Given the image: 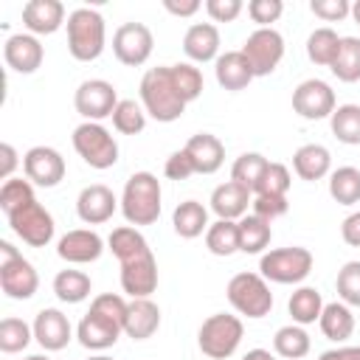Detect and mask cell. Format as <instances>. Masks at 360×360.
<instances>
[{
	"mask_svg": "<svg viewBox=\"0 0 360 360\" xmlns=\"http://www.w3.org/2000/svg\"><path fill=\"white\" fill-rule=\"evenodd\" d=\"M34 338V326H28L22 318H3L0 321V349L6 354L22 352Z\"/></svg>",
	"mask_w": 360,
	"mask_h": 360,
	"instance_id": "7bdbcfd3",
	"label": "cell"
},
{
	"mask_svg": "<svg viewBox=\"0 0 360 360\" xmlns=\"http://www.w3.org/2000/svg\"><path fill=\"white\" fill-rule=\"evenodd\" d=\"M0 177L3 180H11L14 177V169H17V149L11 146V143H0Z\"/></svg>",
	"mask_w": 360,
	"mask_h": 360,
	"instance_id": "11a10c76",
	"label": "cell"
},
{
	"mask_svg": "<svg viewBox=\"0 0 360 360\" xmlns=\"http://www.w3.org/2000/svg\"><path fill=\"white\" fill-rule=\"evenodd\" d=\"M340 51V37L332 31V28H315L307 39V56L315 62V65H323V68H332L335 56Z\"/></svg>",
	"mask_w": 360,
	"mask_h": 360,
	"instance_id": "ab89813d",
	"label": "cell"
},
{
	"mask_svg": "<svg viewBox=\"0 0 360 360\" xmlns=\"http://www.w3.org/2000/svg\"><path fill=\"white\" fill-rule=\"evenodd\" d=\"M239 250L242 253H262L270 245V222L256 217V214H245L239 222Z\"/></svg>",
	"mask_w": 360,
	"mask_h": 360,
	"instance_id": "1f68e13d",
	"label": "cell"
},
{
	"mask_svg": "<svg viewBox=\"0 0 360 360\" xmlns=\"http://www.w3.org/2000/svg\"><path fill=\"white\" fill-rule=\"evenodd\" d=\"M309 335L304 332V326H298V323H287V326H281L276 335H273V349H276V354L278 357H284V360H301L307 352H309Z\"/></svg>",
	"mask_w": 360,
	"mask_h": 360,
	"instance_id": "d6a6232c",
	"label": "cell"
},
{
	"mask_svg": "<svg viewBox=\"0 0 360 360\" xmlns=\"http://www.w3.org/2000/svg\"><path fill=\"white\" fill-rule=\"evenodd\" d=\"M174 233L183 239H197L202 231H208V211L197 200H183L172 214Z\"/></svg>",
	"mask_w": 360,
	"mask_h": 360,
	"instance_id": "f1b7e54d",
	"label": "cell"
},
{
	"mask_svg": "<svg viewBox=\"0 0 360 360\" xmlns=\"http://www.w3.org/2000/svg\"><path fill=\"white\" fill-rule=\"evenodd\" d=\"M25 360H51V357H48V354H28Z\"/></svg>",
	"mask_w": 360,
	"mask_h": 360,
	"instance_id": "6125c7cd",
	"label": "cell"
},
{
	"mask_svg": "<svg viewBox=\"0 0 360 360\" xmlns=\"http://www.w3.org/2000/svg\"><path fill=\"white\" fill-rule=\"evenodd\" d=\"M65 22V6L59 0H28L22 6V25L37 37L56 34Z\"/></svg>",
	"mask_w": 360,
	"mask_h": 360,
	"instance_id": "44dd1931",
	"label": "cell"
},
{
	"mask_svg": "<svg viewBox=\"0 0 360 360\" xmlns=\"http://www.w3.org/2000/svg\"><path fill=\"white\" fill-rule=\"evenodd\" d=\"M141 104L160 124L177 121L186 112V101L174 90L169 68H149L143 73V79H141Z\"/></svg>",
	"mask_w": 360,
	"mask_h": 360,
	"instance_id": "7a4b0ae2",
	"label": "cell"
},
{
	"mask_svg": "<svg viewBox=\"0 0 360 360\" xmlns=\"http://www.w3.org/2000/svg\"><path fill=\"white\" fill-rule=\"evenodd\" d=\"M90 276L82 270H59L53 278V292L65 304H82L90 295Z\"/></svg>",
	"mask_w": 360,
	"mask_h": 360,
	"instance_id": "8d00e7d4",
	"label": "cell"
},
{
	"mask_svg": "<svg viewBox=\"0 0 360 360\" xmlns=\"http://www.w3.org/2000/svg\"><path fill=\"white\" fill-rule=\"evenodd\" d=\"M160 326V309L152 298H132L127 304V315H124V332L132 340H146L158 332Z\"/></svg>",
	"mask_w": 360,
	"mask_h": 360,
	"instance_id": "cb8c5ba5",
	"label": "cell"
},
{
	"mask_svg": "<svg viewBox=\"0 0 360 360\" xmlns=\"http://www.w3.org/2000/svg\"><path fill=\"white\" fill-rule=\"evenodd\" d=\"M121 214L129 225H152L160 217V180L152 172H135L124 183Z\"/></svg>",
	"mask_w": 360,
	"mask_h": 360,
	"instance_id": "6da1fadb",
	"label": "cell"
},
{
	"mask_svg": "<svg viewBox=\"0 0 360 360\" xmlns=\"http://www.w3.org/2000/svg\"><path fill=\"white\" fill-rule=\"evenodd\" d=\"M250 205H253V214L267 219V222H273L276 217H284L287 208H290L287 197H273V194H256Z\"/></svg>",
	"mask_w": 360,
	"mask_h": 360,
	"instance_id": "681fc988",
	"label": "cell"
},
{
	"mask_svg": "<svg viewBox=\"0 0 360 360\" xmlns=\"http://www.w3.org/2000/svg\"><path fill=\"white\" fill-rule=\"evenodd\" d=\"M205 11L214 22H233L242 14V0H208Z\"/></svg>",
	"mask_w": 360,
	"mask_h": 360,
	"instance_id": "f5cc1de1",
	"label": "cell"
},
{
	"mask_svg": "<svg viewBox=\"0 0 360 360\" xmlns=\"http://www.w3.org/2000/svg\"><path fill=\"white\" fill-rule=\"evenodd\" d=\"M214 73H217L219 87L233 90V93H236V90H245V87L256 79L242 51H225L222 56H217V62H214Z\"/></svg>",
	"mask_w": 360,
	"mask_h": 360,
	"instance_id": "d4e9b609",
	"label": "cell"
},
{
	"mask_svg": "<svg viewBox=\"0 0 360 360\" xmlns=\"http://www.w3.org/2000/svg\"><path fill=\"white\" fill-rule=\"evenodd\" d=\"M3 59L17 73H34L42 65L45 51L34 34H11L3 45Z\"/></svg>",
	"mask_w": 360,
	"mask_h": 360,
	"instance_id": "d6986e66",
	"label": "cell"
},
{
	"mask_svg": "<svg viewBox=\"0 0 360 360\" xmlns=\"http://www.w3.org/2000/svg\"><path fill=\"white\" fill-rule=\"evenodd\" d=\"M183 149L188 152V158H191L197 174H214V172L222 166V160H225V146H222V141H219L217 135H211V132H197V135H191Z\"/></svg>",
	"mask_w": 360,
	"mask_h": 360,
	"instance_id": "7402d4cb",
	"label": "cell"
},
{
	"mask_svg": "<svg viewBox=\"0 0 360 360\" xmlns=\"http://www.w3.org/2000/svg\"><path fill=\"white\" fill-rule=\"evenodd\" d=\"M290 183H292V177H290V169L284 163H267V169H264V174H262V180H259V186H256L253 194L287 197Z\"/></svg>",
	"mask_w": 360,
	"mask_h": 360,
	"instance_id": "f6af8a7d",
	"label": "cell"
},
{
	"mask_svg": "<svg viewBox=\"0 0 360 360\" xmlns=\"http://www.w3.org/2000/svg\"><path fill=\"white\" fill-rule=\"evenodd\" d=\"M292 169H295V174H298L301 180L315 183V180H321V177L329 174V169H332V155H329V149L321 146V143H304V146H298L295 155H292Z\"/></svg>",
	"mask_w": 360,
	"mask_h": 360,
	"instance_id": "4316f807",
	"label": "cell"
},
{
	"mask_svg": "<svg viewBox=\"0 0 360 360\" xmlns=\"http://www.w3.org/2000/svg\"><path fill=\"white\" fill-rule=\"evenodd\" d=\"M242 360H276V357H273L267 349H250V352H248Z\"/></svg>",
	"mask_w": 360,
	"mask_h": 360,
	"instance_id": "91938a15",
	"label": "cell"
},
{
	"mask_svg": "<svg viewBox=\"0 0 360 360\" xmlns=\"http://www.w3.org/2000/svg\"><path fill=\"white\" fill-rule=\"evenodd\" d=\"M68 51L79 62H93L104 51V17L96 8H73L68 14Z\"/></svg>",
	"mask_w": 360,
	"mask_h": 360,
	"instance_id": "3957f363",
	"label": "cell"
},
{
	"mask_svg": "<svg viewBox=\"0 0 360 360\" xmlns=\"http://www.w3.org/2000/svg\"><path fill=\"white\" fill-rule=\"evenodd\" d=\"M335 107V90L323 79H307L292 90V110L307 121L329 118Z\"/></svg>",
	"mask_w": 360,
	"mask_h": 360,
	"instance_id": "7c38bea8",
	"label": "cell"
},
{
	"mask_svg": "<svg viewBox=\"0 0 360 360\" xmlns=\"http://www.w3.org/2000/svg\"><path fill=\"white\" fill-rule=\"evenodd\" d=\"M318 360H360V346H340V349H329V352H323Z\"/></svg>",
	"mask_w": 360,
	"mask_h": 360,
	"instance_id": "6f0895ef",
	"label": "cell"
},
{
	"mask_svg": "<svg viewBox=\"0 0 360 360\" xmlns=\"http://www.w3.org/2000/svg\"><path fill=\"white\" fill-rule=\"evenodd\" d=\"M73 149L90 169H110L118 160V143L98 121H84L73 129Z\"/></svg>",
	"mask_w": 360,
	"mask_h": 360,
	"instance_id": "8992f818",
	"label": "cell"
},
{
	"mask_svg": "<svg viewBox=\"0 0 360 360\" xmlns=\"http://www.w3.org/2000/svg\"><path fill=\"white\" fill-rule=\"evenodd\" d=\"M287 309L292 315V323L298 326H307V323H315L323 312V298L315 287H298L290 301H287Z\"/></svg>",
	"mask_w": 360,
	"mask_h": 360,
	"instance_id": "4dcf8cb0",
	"label": "cell"
},
{
	"mask_svg": "<svg viewBox=\"0 0 360 360\" xmlns=\"http://www.w3.org/2000/svg\"><path fill=\"white\" fill-rule=\"evenodd\" d=\"M329 194L338 205H354L360 202V169L340 166L329 174Z\"/></svg>",
	"mask_w": 360,
	"mask_h": 360,
	"instance_id": "836d02e7",
	"label": "cell"
},
{
	"mask_svg": "<svg viewBox=\"0 0 360 360\" xmlns=\"http://www.w3.org/2000/svg\"><path fill=\"white\" fill-rule=\"evenodd\" d=\"M338 295L349 307H360V262H346L338 270Z\"/></svg>",
	"mask_w": 360,
	"mask_h": 360,
	"instance_id": "bcb514c9",
	"label": "cell"
},
{
	"mask_svg": "<svg viewBox=\"0 0 360 360\" xmlns=\"http://www.w3.org/2000/svg\"><path fill=\"white\" fill-rule=\"evenodd\" d=\"M183 51L191 62H211L219 53V31L211 22H194L183 37Z\"/></svg>",
	"mask_w": 360,
	"mask_h": 360,
	"instance_id": "484cf974",
	"label": "cell"
},
{
	"mask_svg": "<svg viewBox=\"0 0 360 360\" xmlns=\"http://www.w3.org/2000/svg\"><path fill=\"white\" fill-rule=\"evenodd\" d=\"M56 253L70 264H87L104 253V239L90 228H76L56 242Z\"/></svg>",
	"mask_w": 360,
	"mask_h": 360,
	"instance_id": "9a60e30c",
	"label": "cell"
},
{
	"mask_svg": "<svg viewBox=\"0 0 360 360\" xmlns=\"http://www.w3.org/2000/svg\"><path fill=\"white\" fill-rule=\"evenodd\" d=\"M228 301L239 315L264 318L273 309V292L262 273H236L228 281Z\"/></svg>",
	"mask_w": 360,
	"mask_h": 360,
	"instance_id": "5b68a950",
	"label": "cell"
},
{
	"mask_svg": "<svg viewBox=\"0 0 360 360\" xmlns=\"http://www.w3.org/2000/svg\"><path fill=\"white\" fill-rule=\"evenodd\" d=\"M22 169L25 180L42 188H53L65 180V158L51 146H31L22 155Z\"/></svg>",
	"mask_w": 360,
	"mask_h": 360,
	"instance_id": "4fadbf2b",
	"label": "cell"
},
{
	"mask_svg": "<svg viewBox=\"0 0 360 360\" xmlns=\"http://www.w3.org/2000/svg\"><path fill=\"white\" fill-rule=\"evenodd\" d=\"M73 338V329H70V321L65 312L48 307V309H39L37 318H34V340L45 349V352H59L70 343Z\"/></svg>",
	"mask_w": 360,
	"mask_h": 360,
	"instance_id": "2e32d148",
	"label": "cell"
},
{
	"mask_svg": "<svg viewBox=\"0 0 360 360\" xmlns=\"http://www.w3.org/2000/svg\"><path fill=\"white\" fill-rule=\"evenodd\" d=\"M169 76H172V84H174L177 96L186 104L194 101V98H200V93H202V73H200V68H194L188 62L169 65Z\"/></svg>",
	"mask_w": 360,
	"mask_h": 360,
	"instance_id": "60d3db41",
	"label": "cell"
},
{
	"mask_svg": "<svg viewBox=\"0 0 360 360\" xmlns=\"http://www.w3.org/2000/svg\"><path fill=\"white\" fill-rule=\"evenodd\" d=\"M0 287H3V292L8 298L25 301V298H31L37 292L39 276H37V270H34V264L28 259L17 256V259L0 264Z\"/></svg>",
	"mask_w": 360,
	"mask_h": 360,
	"instance_id": "ac0fdd59",
	"label": "cell"
},
{
	"mask_svg": "<svg viewBox=\"0 0 360 360\" xmlns=\"http://www.w3.org/2000/svg\"><path fill=\"white\" fill-rule=\"evenodd\" d=\"M121 290L132 298H149L158 290V262L152 253L121 264Z\"/></svg>",
	"mask_w": 360,
	"mask_h": 360,
	"instance_id": "e0dca14e",
	"label": "cell"
},
{
	"mask_svg": "<svg viewBox=\"0 0 360 360\" xmlns=\"http://www.w3.org/2000/svg\"><path fill=\"white\" fill-rule=\"evenodd\" d=\"M107 245H110L112 256H115L121 264H124V262H132V259H141V256H146V253H152L149 245H146V239H143V233H141L138 228H132V225L112 228Z\"/></svg>",
	"mask_w": 360,
	"mask_h": 360,
	"instance_id": "f546056e",
	"label": "cell"
},
{
	"mask_svg": "<svg viewBox=\"0 0 360 360\" xmlns=\"http://www.w3.org/2000/svg\"><path fill=\"white\" fill-rule=\"evenodd\" d=\"M312 253L307 248H276L270 253L262 256L259 262V273L267 278V281H276V284H298L304 281L309 273H312Z\"/></svg>",
	"mask_w": 360,
	"mask_h": 360,
	"instance_id": "52a82bcc",
	"label": "cell"
},
{
	"mask_svg": "<svg viewBox=\"0 0 360 360\" xmlns=\"http://www.w3.org/2000/svg\"><path fill=\"white\" fill-rule=\"evenodd\" d=\"M0 253H3V262H11V259L22 256V253H17V248H14L11 242H0ZM3 262H0V264H3Z\"/></svg>",
	"mask_w": 360,
	"mask_h": 360,
	"instance_id": "680465c9",
	"label": "cell"
},
{
	"mask_svg": "<svg viewBox=\"0 0 360 360\" xmlns=\"http://www.w3.org/2000/svg\"><path fill=\"white\" fill-rule=\"evenodd\" d=\"M242 335H245V326L236 315H228V312H217V315H208L197 332V343H200V352L211 360H225L231 357L239 343H242Z\"/></svg>",
	"mask_w": 360,
	"mask_h": 360,
	"instance_id": "277c9868",
	"label": "cell"
},
{
	"mask_svg": "<svg viewBox=\"0 0 360 360\" xmlns=\"http://www.w3.org/2000/svg\"><path fill=\"white\" fill-rule=\"evenodd\" d=\"M90 360H112V357H107V354H96V357H90Z\"/></svg>",
	"mask_w": 360,
	"mask_h": 360,
	"instance_id": "be15d7a7",
	"label": "cell"
},
{
	"mask_svg": "<svg viewBox=\"0 0 360 360\" xmlns=\"http://www.w3.org/2000/svg\"><path fill=\"white\" fill-rule=\"evenodd\" d=\"M205 248L214 256H231L239 250V225L233 219H217L205 231Z\"/></svg>",
	"mask_w": 360,
	"mask_h": 360,
	"instance_id": "d590c367",
	"label": "cell"
},
{
	"mask_svg": "<svg viewBox=\"0 0 360 360\" xmlns=\"http://www.w3.org/2000/svg\"><path fill=\"white\" fill-rule=\"evenodd\" d=\"M152 45H155L152 31L143 22H124L112 34V53L127 68L143 65L152 56Z\"/></svg>",
	"mask_w": 360,
	"mask_h": 360,
	"instance_id": "8fae6325",
	"label": "cell"
},
{
	"mask_svg": "<svg viewBox=\"0 0 360 360\" xmlns=\"http://www.w3.org/2000/svg\"><path fill=\"white\" fill-rule=\"evenodd\" d=\"M242 53H245L253 76H267L278 68V62L284 56V37L276 28H256L245 39Z\"/></svg>",
	"mask_w": 360,
	"mask_h": 360,
	"instance_id": "9c48e42d",
	"label": "cell"
},
{
	"mask_svg": "<svg viewBox=\"0 0 360 360\" xmlns=\"http://www.w3.org/2000/svg\"><path fill=\"white\" fill-rule=\"evenodd\" d=\"M329 127H332V135L340 143L357 146L360 143V104H340V107H335V112L329 115Z\"/></svg>",
	"mask_w": 360,
	"mask_h": 360,
	"instance_id": "e575fe53",
	"label": "cell"
},
{
	"mask_svg": "<svg viewBox=\"0 0 360 360\" xmlns=\"http://www.w3.org/2000/svg\"><path fill=\"white\" fill-rule=\"evenodd\" d=\"M318 326L323 332V338L335 340V343H343L352 338L354 332V315L349 309V304L343 301H332V304H323V312L318 318Z\"/></svg>",
	"mask_w": 360,
	"mask_h": 360,
	"instance_id": "83f0119b",
	"label": "cell"
},
{
	"mask_svg": "<svg viewBox=\"0 0 360 360\" xmlns=\"http://www.w3.org/2000/svg\"><path fill=\"white\" fill-rule=\"evenodd\" d=\"M284 11L281 0H250L248 3V14L259 28H270V22H276Z\"/></svg>",
	"mask_w": 360,
	"mask_h": 360,
	"instance_id": "c3c4849f",
	"label": "cell"
},
{
	"mask_svg": "<svg viewBox=\"0 0 360 360\" xmlns=\"http://www.w3.org/2000/svg\"><path fill=\"white\" fill-rule=\"evenodd\" d=\"M340 236H343V242H346V245L360 248V211L349 214V217L340 222Z\"/></svg>",
	"mask_w": 360,
	"mask_h": 360,
	"instance_id": "db71d44e",
	"label": "cell"
},
{
	"mask_svg": "<svg viewBox=\"0 0 360 360\" xmlns=\"http://www.w3.org/2000/svg\"><path fill=\"white\" fill-rule=\"evenodd\" d=\"M118 205H121V202L115 200V194H112L107 186H101V183L84 186V188L79 191V197H76V214H79V219L87 222V225H101V222H107V219L115 214Z\"/></svg>",
	"mask_w": 360,
	"mask_h": 360,
	"instance_id": "5bb4252c",
	"label": "cell"
},
{
	"mask_svg": "<svg viewBox=\"0 0 360 360\" xmlns=\"http://www.w3.org/2000/svg\"><path fill=\"white\" fill-rule=\"evenodd\" d=\"M352 20L360 25V0H354V3H352Z\"/></svg>",
	"mask_w": 360,
	"mask_h": 360,
	"instance_id": "94428289",
	"label": "cell"
},
{
	"mask_svg": "<svg viewBox=\"0 0 360 360\" xmlns=\"http://www.w3.org/2000/svg\"><path fill=\"white\" fill-rule=\"evenodd\" d=\"M8 225L31 248H45L53 239V231H56L51 211L45 205H39L37 200L22 205V208H17V211H11L8 214Z\"/></svg>",
	"mask_w": 360,
	"mask_h": 360,
	"instance_id": "ba28073f",
	"label": "cell"
},
{
	"mask_svg": "<svg viewBox=\"0 0 360 360\" xmlns=\"http://www.w3.org/2000/svg\"><path fill=\"white\" fill-rule=\"evenodd\" d=\"M309 11L326 22H338V20H346L352 14V3L349 0H312Z\"/></svg>",
	"mask_w": 360,
	"mask_h": 360,
	"instance_id": "f907efd6",
	"label": "cell"
},
{
	"mask_svg": "<svg viewBox=\"0 0 360 360\" xmlns=\"http://www.w3.org/2000/svg\"><path fill=\"white\" fill-rule=\"evenodd\" d=\"M110 118H112V127L121 135H138L146 127V110L135 98H121Z\"/></svg>",
	"mask_w": 360,
	"mask_h": 360,
	"instance_id": "b9f144b4",
	"label": "cell"
},
{
	"mask_svg": "<svg viewBox=\"0 0 360 360\" xmlns=\"http://www.w3.org/2000/svg\"><path fill=\"white\" fill-rule=\"evenodd\" d=\"M118 93L110 82L104 79H87L76 87V96H73V107L76 112L84 118V121H101L107 115L115 112L118 107Z\"/></svg>",
	"mask_w": 360,
	"mask_h": 360,
	"instance_id": "30bf717a",
	"label": "cell"
},
{
	"mask_svg": "<svg viewBox=\"0 0 360 360\" xmlns=\"http://www.w3.org/2000/svg\"><path fill=\"white\" fill-rule=\"evenodd\" d=\"M340 82H360V39L357 37H340V51L329 68Z\"/></svg>",
	"mask_w": 360,
	"mask_h": 360,
	"instance_id": "74e56055",
	"label": "cell"
},
{
	"mask_svg": "<svg viewBox=\"0 0 360 360\" xmlns=\"http://www.w3.org/2000/svg\"><path fill=\"white\" fill-rule=\"evenodd\" d=\"M121 332H124L121 323H115V321H110V318H104L98 312H87L79 321V326H76L79 343L84 349H90V352H104V349L115 346V340H118Z\"/></svg>",
	"mask_w": 360,
	"mask_h": 360,
	"instance_id": "ffe728a7",
	"label": "cell"
},
{
	"mask_svg": "<svg viewBox=\"0 0 360 360\" xmlns=\"http://www.w3.org/2000/svg\"><path fill=\"white\" fill-rule=\"evenodd\" d=\"M163 8L174 17H191L200 11V0H163Z\"/></svg>",
	"mask_w": 360,
	"mask_h": 360,
	"instance_id": "9f6ffc18",
	"label": "cell"
},
{
	"mask_svg": "<svg viewBox=\"0 0 360 360\" xmlns=\"http://www.w3.org/2000/svg\"><path fill=\"white\" fill-rule=\"evenodd\" d=\"M163 174H166L169 180H188V177L197 174V172H194V163H191L188 152H186V149H177V152H172V155L166 158Z\"/></svg>",
	"mask_w": 360,
	"mask_h": 360,
	"instance_id": "816d5d0a",
	"label": "cell"
},
{
	"mask_svg": "<svg viewBox=\"0 0 360 360\" xmlns=\"http://www.w3.org/2000/svg\"><path fill=\"white\" fill-rule=\"evenodd\" d=\"M267 158L264 155H259V152H245V155H239L236 160H233V166H231V180L233 183H239V186H245L248 191H256V186H259V180H262V174H264V169H267Z\"/></svg>",
	"mask_w": 360,
	"mask_h": 360,
	"instance_id": "f35d334b",
	"label": "cell"
},
{
	"mask_svg": "<svg viewBox=\"0 0 360 360\" xmlns=\"http://www.w3.org/2000/svg\"><path fill=\"white\" fill-rule=\"evenodd\" d=\"M34 183L31 180H22V177H11V180H3L0 186V208L6 211V217L28 202H34Z\"/></svg>",
	"mask_w": 360,
	"mask_h": 360,
	"instance_id": "ee69618b",
	"label": "cell"
},
{
	"mask_svg": "<svg viewBox=\"0 0 360 360\" xmlns=\"http://www.w3.org/2000/svg\"><path fill=\"white\" fill-rule=\"evenodd\" d=\"M253 202V191H248L245 186L228 180L222 186H217L211 191V211L219 217V219H242L248 214V205Z\"/></svg>",
	"mask_w": 360,
	"mask_h": 360,
	"instance_id": "603a6c76",
	"label": "cell"
},
{
	"mask_svg": "<svg viewBox=\"0 0 360 360\" xmlns=\"http://www.w3.org/2000/svg\"><path fill=\"white\" fill-rule=\"evenodd\" d=\"M127 304H129V301H124V298H121V295H115V292H101V295H96V298H93L90 312H98V315H104V318H110V321H115V323H121V326H124Z\"/></svg>",
	"mask_w": 360,
	"mask_h": 360,
	"instance_id": "7dc6e473",
	"label": "cell"
}]
</instances>
